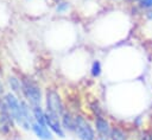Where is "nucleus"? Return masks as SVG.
<instances>
[{
    "label": "nucleus",
    "mask_w": 152,
    "mask_h": 140,
    "mask_svg": "<svg viewBox=\"0 0 152 140\" xmlns=\"http://www.w3.org/2000/svg\"><path fill=\"white\" fill-rule=\"evenodd\" d=\"M2 102L13 123L25 131H30L31 125L34 121L32 115V108H30V104L26 101L20 100L13 93L5 94Z\"/></svg>",
    "instance_id": "f257e3e1"
},
{
    "label": "nucleus",
    "mask_w": 152,
    "mask_h": 140,
    "mask_svg": "<svg viewBox=\"0 0 152 140\" xmlns=\"http://www.w3.org/2000/svg\"><path fill=\"white\" fill-rule=\"evenodd\" d=\"M21 84H23V97L26 100V102L31 107L40 106L42 100H43L40 88L33 81L28 78L21 79Z\"/></svg>",
    "instance_id": "f03ea898"
},
{
    "label": "nucleus",
    "mask_w": 152,
    "mask_h": 140,
    "mask_svg": "<svg viewBox=\"0 0 152 140\" xmlns=\"http://www.w3.org/2000/svg\"><path fill=\"white\" fill-rule=\"evenodd\" d=\"M45 103H46V109L48 112L57 115V116H62L63 113L65 112V108H64V104H63V101L59 96V94L56 91V90H52V89H49L46 91V95H45Z\"/></svg>",
    "instance_id": "7ed1b4c3"
},
{
    "label": "nucleus",
    "mask_w": 152,
    "mask_h": 140,
    "mask_svg": "<svg viewBox=\"0 0 152 140\" xmlns=\"http://www.w3.org/2000/svg\"><path fill=\"white\" fill-rule=\"evenodd\" d=\"M75 133L80 140H95V133L90 123L81 115L75 116Z\"/></svg>",
    "instance_id": "20e7f679"
},
{
    "label": "nucleus",
    "mask_w": 152,
    "mask_h": 140,
    "mask_svg": "<svg viewBox=\"0 0 152 140\" xmlns=\"http://www.w3.org/2000/svg\"><path fill=\"white\" fill-rule=\"evenodd\" d=\"M45 113H46V126L49 127V129L53 134L58 135L59 138H64L65 133H64V128H63L62 122H61V117L48 112V110H45Z\"/></svg>",
    "instance_id": "39448f33"
},
{
    "label": "nucleus",
    "mask_w": 152,
    "mask_h": 140,
    "mask_svg": "<svg viewBox=\"0 0 152 140\" xmlns=\"http://www.w3.org/2000/svg\"><path fill=\"white\" fill-rule=\"evenodd\" d=\"M31 131L40 140H52V132L44 123H39L37 121H33L31 125Z\"/></svg>",
    "instance_id": "423d86ee"
},
{
    "label": "nucleus",
    "mask_w": 152,
    "mask_h": 140,
    "mask_svg": "<svg viewBox=\"0 0 152 140\" xmlns=\"http://www.w3.org/2000/svg\"><path fill=\"white\" fill-rule=\"evenodd\" d=\"M95 127H96V131H97L99 136H102L104 139L110 140L112 127H110L109 122L106 119H103L101 115L100 116H96V119H95Z\"/></svg>",
    "instance_id": "0eeeda50"
},
{
    "label": "nucleus",
    "mask_w": 152,
    "mask_h": 140,
    "mask_svg": "<svg viewBox=\"0 0 152 140\" xmlns=\"http://www.w3.org/2000/svg\"><path fill=\"white\" fill-rule=\"evenodd\" d=\"M12 125H14V123L7 113V109L4 104V102L0 101V133L6 134L7 132H10V129L12 128Z\"/></svg>",
    "instance_id": "6e6552de"
},
{
    "label": "nucleus",
    "mask_w": 152,
    "mask_h": 140,
    "mask_svg": "<svg viewBox=\"0 0 152 140\" xmlns=\"http://www.w3.org/2000/svg\"><path fill=\"white\" fill-rule=\"evenodd\" d=\"M61 122H62V126H63L64 131L75 132V116H72L71 113L65 110L63 113V115L61 116Z\"/></svg>",
    "instance_id": "1a4fd4ad"
},
{
    "label": "nucleus",
    "mask_w": 152,
    "mask_h": 140,
    "mask_svg": "<svg viewBox=\"0 0 152 140\" xmlns=\"http://www.w3.org/2000/svg\"><path fill=\"white\" fill-rule=\"evenodd\" d=\"M31 108H32V115H33L34 121L46 125V113H45V110L40 106H36V107H31Z\"/></svg>",
    "instance_id": "9d476101"
},
{
    "label": "nucleus",
    "mask_w": 152,
    "mask_h": 140,
    "mask_svg": "<svg viewBox=\"0 0 152 140\" xmlns=\"http://www.w3.org/2000/svg\"><path fill=\"white\" fill-rule=\"evenodd\" d=\"M8 83H10V87H11L13 94H15V95L21 94L23 95V84H21V81L20 79H18L14 76H11L8 78Z\"/></svg>",
    "instance_id": "9b49d317"
},
{
    "label": "nucleus",
    "mask_w": 152,
    "mask_h": 140,
    "mask_svg": "<svg viewBox=\"0 0 152 140\" xmlns=\"http://www.w3.org/2000/svg\"><path fill=\"white\" fill-rule=\"evenodd\" d=\"M110 140H127V138H126V134L121 129L113 127L112 133H110Z\"/></svg>",
    "instance_id": "f8f14e48"
},
{
    "label": "nucleus",
    "mask_w": 152,
    "mask_h": 140,
    "mask_svg": "<svg viewBox=\"0 0 152 140\" xmlns=\"http://www.w3.org/2000/svg\"><path fill=\"white\" fill-rule=\"evenodd\" d=\"M101 71H102V68H101V63L99 61H94L93 64H91V68H90V74L93 77H99L101 75Z\"/></svg>",
    "instance_id": "ddd939ff"
},
{
    "label": "nucleus",
    "mask_w": 152,
    "mask_h": 140,
    "mask_svg": "<svg viewBox=\"0 0 152 140\" xmlns=\"http://www.w3.org/2000/svg\"><path fill=\"white\" fill-rule=\"evenodd\" d=\"M68 8H69V2H65V1L58 2L57 7H56L57 12H59V13H63V12H65V11H66Z\"/></svg>",
    "instance_id": "4468645a"
},
{
    "label": "nucleus",
    "mask_w": 152,
    "mask_h": 140,
    "mask_svg": "<svg viewBox=\"0 0 152 140\" xmlns=\"http://www.w3.org/2000/svg\"><path fill=\"white\" fill-rule=\"evenodd\" d=\"M140 6L144 8H151L152 7V0H138Z\"/></svg>",
    "instance_id": "2eb2a0df"
},
{
    "label": "nucleus",
    "mask_w": 152,
    "mask_h": 140,
    "mask_svg": "<svg viewBox=\"0 0 152 140\" xmlns=\"http://www.w3.org/2000/svg\"><path fill=\"white\" fill-rule=\"evenodd\" d=\"M141 140H152V132L145 131L141 134Z\"/></svg>",
    "instance_id": "dca6fc26"
},
{
    "label": "nucleus",
    "mask_w": 152,
    "mask_h": 140,
    "mask_svg": "<svg viewBox=\"0 0 152 140\" xmlns=\"http://www.w3.org/2000/svg\"><path fill=\"white\" fill-rule=\"evenodd\" d=\"M146 17L150 18V19H152V11H148V12L146 13Z\"/></svg>",
    "instance_id": "f3484780"
},
{
    "label": "nucleus",
    "mask_w": 152,
    "mask_h": 140,
    "mask_svg": "<svg viewBox=\"0 0 152 140\" xmlns=\"http://www.w3.org/2000/svg\"><path fill=\"white\" fill-rule=\"evenodd\" d=\"M96 140H108V139H104V138H102V136H97Z\"/></svg>",
    "instance_id": "a211bd4d"
}]
</instances>
